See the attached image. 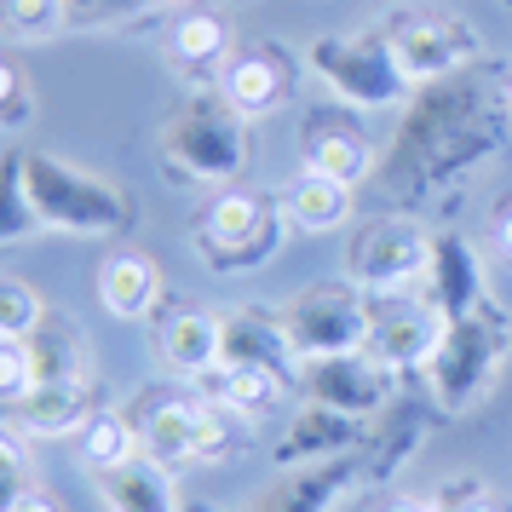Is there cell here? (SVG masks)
Here are the masks:
<instances>
[{"label": "cell", "mask_w": 512, "mask_h": 512, "mask_svg": "<svg viewBox=\"0 0 512 512\" xmlns=\"http://www.w3.org/2000/svg\"><path fill=\"white\" fill-rule=\"evenodd\" d=\"M24 196L52 236H121L133 225V202L121 185L52 150H24Z\"/></svg>", "instance_id": "7a4b0ae2"}, {"label": "cell", "mask_w": 512, "mask_h": 512, "mask_svg": "<svg viewBox=\"0 0 512 512\" xmlns=\"http://www.w3.org/2000/svg\"><path fill=\"white\" fill-rule=\"evenodd\" d=\"M75 438H81V466H87V472H104V466L139 455V426L127 415H116V409H98Z\"/></svg>", "instance_id": "cb8c5ba5"}, {"label": "cell", "mask_w": 512, "mask_h": 512, "mask_svg": "<svg viewBox=\"0 0 512 512\" xmlns=\"http://www.w3.org/2000/svg\"><path fill=\"white\" fill-rule=\"evenodd\" d=\"M420 294L438 305L443 317L455 323L466 317L472 305H484V271H478V254L466 248L461 236H438L432 242V265H426V277H420Z\"/></svg>", "instance_id": "ffe728a7"}, {"label": "cell", "mask_w": 512, "mask_h": 512, "mask_svg": "<svg viewBox=\"0 0 512 512\" xmlns=\"http://www.w3.org/2000/svg\"><path fill=\"white\" fill-rule=\"evenodd\" d=\"M219 334H225V357H219V363H265V369L288 374V380L300 386V357L288 346L277 311H265V305L219 311Z\"/></svg>", "instance_id": "e0dca14e"}, {"label": "cell", "mask_w": 512, "mask_h": 512, "mask_svg": "<svg viewBox=\"0 0 512 512\" xmlns=\"http://www.w3.org/2000/svg\"><path fill=\"white\" fill-rule=\"evenodd\" d=\"M173 6H179V0H173Z\"/></svg>", "instance_id": "74e56055"}, {"label": "cell", "mask_w": 512, "mask_h": 512, "mask_svg": "<svg viewBox=\"0 0 512 512\" xmlns=\"http://www.w3.org/2000/svg\"><path fill=\"white\" fill-rule=\"evenodd\" d=\"M98 300L104 311L116 317V323H144L156 300H162V271H156V259L144 254H116L104 259V271H98Z\"/></svg>", "instance_id": "44dd1931"}, {"label": "cell", "mask_w": 512, "mask_h": 512, "mask_svg": "<svg viewBox=\"0 0 512 512\" xmlns=\"http://www.w3.org/2000/svg\"><path fill=\"white\" fill-rule=\"evenodd\" d=\"M380 512H432V501H386Z\"/></svg>", "instance_id": "e575fe53"}, {"label": "cell", "mask_w": 512, "mask_h": 512, "mask_svg": "<svg viewBox=\"0 0 512 512\" xmlns=\"http://www.w3.org/2000/svg\"><path fill=\"white\" fill-rule=\"evenodd\" d=\"M64 29H70V0H0V35L18 47L52 41Z\"/></svg>", "instance_id": "d4e9b609"}, {"label": "cell", "mask_w": 512, "mask_h": 512, "mask_svg": "<svg viewBox=\"0 0 512 512\" xmlns=\"http://www.w3.org/2000/svg\"><path fill=\"white\" fill-rule=\"evenodd\" d=\"M29 369H35V386H64V380H93L87 374V340L75 334V323L64 317H41V328L29 334ZM29 386V392H35Z\"/></svg>", "instance_id": "603a6c76"}, {"label": "cell", "mask_w": 512, "mask_h": 512, "mask_svg": "<svg viewBox=\"0 0 512 512\" xmlns=\"http://www.w3.org/2000/svg\"><path fill=\"white\" fill-rule=\"evenodd\" d=\"M248 121L236 116L219 87L190 93L156 133V162L185 190H231L248 173Z\"/></svg>", "instance_id": "6da1fadb"}, {"label": "cell", "mask_w": 512, "mask_h": 512, "mask_svg": "<svg viewBox=\"0 0 512 512\" xmlns=\"http://www.w3.org/2000/svg\"><path fill=\"white\" fill-rule=\"evenodd\" d=\"M386 47H392L397 70L409 75V87H438V81H455L472 64H484V35L472 18H455V12H403L380 29Z\"/></svg>", "instance_id": "ba28073f"}, {"label": "cell", "mask_w": 512, "mask_h": 512, "mask_svg": "<svg viewBox=\"0 0 512 512\" xmlns=\"http://www.w3.org/2000/svg\"><path fill=\"white\" fill-rule=\"evenodd\" d=\"M294 81H300V70H294L288 47L282 41H259L254 52H236L231 64H225L219 93H225V104L242 121H265V116H277V110H288Z\"/></svg>", "instance_id": "7c38bea8"}, {"label": "cell", "mask_w": 512, "mask_h": 512, "mask_svg": "<svg viewBox=\"0 0 512 512\" xmlns=\"http://www.w3.org/2000/svg\"><path fill=\"white\" fill-rule=\"evenodd\" d=\"M29 116H35V93H29L24 70H18L12 58H0V133L24 127Z\"/></svg>", "instance_id": "83f0119b"}, {"label": "cell", "mask_w": 512, "mask_h": 512, "mask_svg": "<svg viewBox=\"0 0 512 512\" xmlns=\"http://www.w3.org/2000/svg\"><path fill=\"white\" fill-rule=\"evenodd\" d=\"M162 47H167V64L179 75L208 81V75H225V64H231V24L219 12H208V6H190V12H179L167 24Z\"/></svg>", "instance_id": "ac0fdd59"}, {"label": "cell", "mask_w": 512, "mask_h": 512, "mask_svg": "<svg viewBox=\"0 0 512 512\" xmlns=\"http://www.w3.org/2000/svg\"><path fill=\"white\" fill-rule=\"evenodd\" d=\"M495 248H501V254L512 259V202L501 213H495Z\"/></svg>", "instance_id": "d6a6232c"}, {"label": "cell", "mask_w": 512, "mask_h": 512, "mask_svg": "<svg viewBox=\"0 0 512 512\" xmlns=\"http://www.w3.org/2000/svg\"><path fill=\"white\" fill-rule=\"evenodd\" d=\"M507 351H512V317L495 300L455 317L443 328L432 363H426V386L438 397V409H449V415L478 409L489 397V386L501 380V369H507Z\"/></svg>", "instance_id": "277c9868"}, {"label": "cell", "mask_w": 512, "mask_h": 512, "mask_svg": "<svg viewBox=\"0 0 512 512\" xmlns=\"http://www.w3.org/2000/svg\"><path fill=\"white\" fill-rule=\"evenodd\" d=\"M29 386H35V369H29V340H6V334H0V403L12 409Z\"/></svg>", "instance_id": "f1b7e54d"}, {"label": "cell", "mask_w": 512, "mask_h": 512, "mask_svg": "<svg viewBox=\"0 0 512 512\" xmlns=\"http://www.w3.org/2000/svg\"><path fill=\"white\" fill-rule=\"evenodd\" d=\"M282 231H288L282 196L231 185V190H213L208 202H202L196 225H190V248L219 277H248V271L277 259Z\"/></svg>", "instance_id": "3957f363"}, {"label": "cell", "mask_w": 512, "mask_h": 512, "mask_svg": "<svg viewBox=\"0 0 512 512\" xmlns=\"http://www.w3.org/2000/svg\"><path fill=\"white\" fill-rule=\"evenodd\" d=\"M41 317H47L41 294H35L24 277H6V271H0V334H6V340H29V334L41 328Z\"/></svg>", "instance_id": "4316f807"}, {"label": "cell", "mask_w": 512, "mask_h": 512, "mask_svg": "<svg viewBox=\"0 0 512 512\" xmlns=\"http://www.w3.org/2000/svg\"><path fill=\"white\" fill-rule=\"evenodd\" d=\"M29 236H41V219L24 196V150H6L0 156V248L29 242Z\"/></svg>", "instance_id": "484cf974"}, {"label": "cell", "mask_w": 512, "mask_h": 512, "mask_svg": "<svg viewBox=\"0 0 512 512\" xmlns=\"http://www.w3.org/2000/svg\"><path fill=\"white\" fill-rule=\"evenodd\" d=\"M305 70L317 75V87L334 104H346L357 116L392 110L415 93L409 75L397 70L386 35H311L305 41Z\"/></svg>", "instance_id": "5b68a950"}, {"label": "cell", "mask_w": 512, "mask_h": 512, "mask_svg": "<svg viewBox=\"0 0 512 512\" xmlns=\"http://www.w3.org/2000/svg\"><path fill=\"white\" fill-rule=\"evenodd\" d=\"M351 116H357V110H346V104H334L323 116H305L300 162L311 167V173H323V179H340V185L357 190L374 173V139Z\"/></svg>", "instance_id": "4fadbf2b"}, {"label": "cell", "mask_w": 512, "mask_h": 512, "mask_svg": "<svg viewBox=\"0 0 512 512\" xmlns=\"http://www.w3.org/2000/svg\"><path fill=\"white\" fill-rule=\"evenodd\" d=\"M507 104H512V93H507Z\"/></svg>", "instance_id": "8d00e7d4"}, {"label": "cell", "mask_w": 512, "mask_h": 512, "mask_svg": "<svg viewBox=\"0 0 512 512\" xmlns=\"http://www.w3.org/2000/svg\"><path fill=\"white\" fill-rule=\"evenodd\" d=\"M300 392H305V403H323V409H340L351 420H369L392 397V369L374 363L369 351L311 357V363H300Z\"/></svg>", "instance_id": "8fae6325"}, {"label": "cell", "mask_w": 512, "mask_h": 512, "mask_svg": "<svg viewBox=\"0 0 512 512\" xmlns=\"http://www.w3.org/2000/svg\"><path fill=\"white\" fill-rule=\"evenodd\" d=\"M443 317L438 305L415 294V288H403V294H369V357L374 363H386V369H426L432 363V351H438Z\"/></svg>", "instance_id": "30bf717a"}, {"label": "cell", "mask_w": 512, "mask_h": 512, "mask_svg": "<svg viewBox=\"0 0 512 512\" xmlns=\"http://www.w3.org/2000/svg\"><path fill=\"white\" fill-rule=\"evenodd\" d=\"M6 512H64V501H58L47 484H24L18 495H12V507Z\"/></svg>", "instance_id": "4dcf8cb0"}, {"label": "cell", "mask_w": 512, "mask_h": 512, "mask_svg": "<svg viewBox=\"0 0 512 512\" xmlns=\"http://www.w3.org/2000/svg\"><path fill=\"white\" fill-rule=\"evenodd\" d=\"M466 489H472V484H443V495H438V501H432V512H461Z\"/></svg>", "instance_id": "836d02e7"}, {"label": "cell", "mask_w": 512, "mask_h": 512, "mask_svg": "<svg viewBox=\"0 0 512 512\" xmlns=\"http://www.w3.org/2000/svg\"><path fill=\"white\" fill-rule=\"evenodd\" d=\"M461 512H512V507L501 501V495H484V489L472 484L466 489V501H461Z\"/></svg>", "instance_id": "1f68e13d"}, {"label": "cell", "mask_w": 512, "mask_h": 512, "mask_svg": "<svg viewBox=\"0 0 512 512\" xmlns=\"http://www.w3.org/2000/svg\"><path fill=\"white\" fill-rule=\"evenodd\" d=\"M432 242H438V236L426 231L420 219H409V213L363 219V225L346 236V282L363 288V294H403V288H420L426 265H432Z\"/></svg>", "instance_id": "52a82bcc"}, {"label": "cell", "mask_w": 512, "mask_h": 512, "mask_svg": "<svg viewBox=\"0 0 512 512\" xmlns=\"http://www.w3.org/2000/svg\"><path fill=\"white\" fill-rule=\"evenodd\" d=\"M0 484H29V449L12 426H0Z\"/></svg>", "instance_id": "f546056e"}, {"label": "cell", "mask_w": 512, "mask_h": 512, "mask_svg": "<svg viewBox=\"0 0 512 512\" xmlns=\"http://www.w3.org/2000/svg\"><path fill=\"white\" fill-rule=\"evenodd\" d=\"M18 489H24V484H0V512L12 507V495H18Z\"/></svg>", "instance_id": "d590c367"}, {"label": "cell", "mask_w": 512, "mask_h": 512, "mask_svg": "<svg viewBox=\"0 0 512 512\" xmlns=\"http://www.w3.org/2000/svg\"><path fill=\"white\" fill-rule=\"evenodd\" d=\"M363 432V420L340 415V409H323V403H305L300 415L288 420V432L277 438L271 461L288 466V472H311V466H334Z\"/></svg>", "instance_id": "5bb4252c"}, {"label": "cell", "mask_w": 512, "mask_h": 512, "mask_svg": "<svg viewBox=\"0 0 512 512\" xmlns=\"http://www.w3.org/2000/svg\"><path fill=\"white\" fill-rule=\"evenodd\" d=\"M87 478H93L104 512H179V478L162 461H150L144 449L104 472H87Z\"/></svg>", "instance_id": "2e32d148"}, {"label": "cell", "mask_w": 512, "mask_h": 512, "mask_svg": "<svg viewBox=\"0 0 512 512\" xmlns=\"http://www.w3.org/2000/svg\"><path fill=\"white\" fill-rule=\"evenodd\" d=\"M156 357H162L167 374H196L219 369V357H225V334H219V317L213 311H196V305H173L156 317Z\"/></svg>", "instance_id": "9a60e30c"}, {"label": "cell", "mask_w": 512, "mask_h": 512, "mask_svg": "<svg viewBox=\"0 0 512 512\" xmlns=\"http://www.w3.org/2000/svg\"><path fill=\"white\" fill-rule=\"evenodd\" d=\"M282 213H288V225H294V231L328 236V231H340V225H351V185L300 167V179L282 190Z\"/></svg>", "instance_id": "7402d4cb"}, {"label": "cell", "mask_w": 512, "mask_h": 512, "mask_svg": "<svg viewBox=\"0 0 512 512\" xmlns=\"http://www.w3.org/2000/svg\"><path fill=\"white\" fill-rule=\"evenodd\" d=\"M277 317H282V334H288V346H294L300 363L369 346V294H363V288H351V282L300 288Z\"/></svg>", "instance_id": "9c48e42d"}, {"label": "cell", "mask_w": 512, "mask_h": 512, "mask_svg": "<svg viewBox=\"0 0 512 512\" xmlns=\"http://www.w3.org/2000/svg\"><path fill=\"white\" fill-rule=\"evenodd\" d=\"M93 380H64V386H35L12 403V432L24 438H70L93 420Z\"/></svg>", "instance_id": "d6986e66"}, {"label": "cell", "mask_w": 512, "mask_h": 512, "mask_svg": "<svg viewBox=\"0 0 512 512\" xmlns=\"http://www.w3.org/2000/svg\"><path fill=\"white\" fill-rule=\"evenodd\" d=\"M139 426V449L150 461H162L167 472L196 461H219L231 449V420H242L225 403H208V397H179V392H156L144 403V415H127Z\"/></svg>", "instance_id": "8992f818"}]
</instances>
